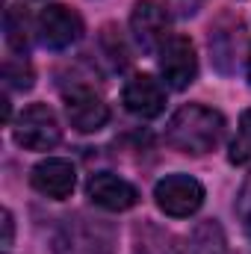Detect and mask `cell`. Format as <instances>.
Listing matches in <instances>:
<instances>
[{"instance_id":"3957f363","label":"cell","mask_w":251,"mask_h":254,"mask_svg":"<svg viewBox=\"0 0 251 254\" xmlns=\"http://www.w3.org/2000/svg\"><path fill=\"white\" fill-rule=\"evenodd\" d=\"M12 133H15V142L21 148H27V151H51L63 139L60 119H57V113L48 104H30L18 116Z\"/></svg>"},{"instance_id":"7a4b0ae2","label":"cell","mask_w":251,"mask_h":254,"mask_svg":"<svg viewBox=\"0 0 251 254\" xmlns=\"http://www.w3.org/2000/svg\"><path fill=\"white\" fill-rule=\"evenodd\" d=\"M116 228L107 219L74 213L60 222L54 234V252L57 254H116Z\"/></svg>"},{"instance_id":"5b68a950","label":"cell","mask_w":251,"mask_h":254,"mask_svg":"<svg viewBox=\"0 0 251 254\" xmlns=\"http://www.w3.org/2000/svg\"><path fill=\"white\" fill-rule=\"evenodd\" d=\"M36 33H39V42L48 51H65L74 42H80V36H83V18L74 9L63 6V3H51V6H45L39 12Z\"/></svg>"},{"instance_id":"8fae6325","label":"cell","mask_w":251,"mask_h":254,"mask_svg":"<svg viewBox=\"0 0 251 254\" xmlns=\"http://www.w3.org/2000/svg\"><path fill=\"white\" fill-rule=\"evenodd\" d=\"M86 192H89L92 204H98L101 210H110V213H125V210H130V207L139 204V190H136L130 181L113 175V172L92 175Z\"/></svg>"},{"instance_id":"2e32d148","label":"cell","mask_w":251,"mask_h":254,"mask_svg":"<svg viewBox=\"0 0 251 254\" xmlns=\"http://www.w3.org/2000/svg\"><path fill=\"white\" fill-rule=\"evenodd\" d=\"M237 216H240V222H243L246 237L251 240V175L243 181V190L237 195Z\"/></svg>"},{"instance_id":"7c38bea8","label":"cell","mask_w":251,"mask_h":254,"mask_svg":"<svg viewBox=\"0 0 251 254\" xmlns=\"http://www.w3.org/2000/svg\"><path fill=\"white\" fill-rule=\"evenodd\" d=\"M172 254H228V240L222 225L216 219L198 222L189 234H184L172 246Z\"/></svg>"},{"instance_id":"d6986e66","label":"cell","mask_w":251,"mask_h":254,"mask_svg":"<svg viewBox=\"0 0 251 254\" xmlns=\"http://www.w3.org/2000/svg\"><path fill=\"white\" fill-rule=\"evenodd\" d=\"M249 80H251V51H249Z\"/></svg>"},{"instance_id":"9a60e30c","label":"cell","mask_w":251,"mask_h":254,"mask_svg":"<svg viewBox=\"0 0 251 254\" xmlns=\"http://www.w3.org/2000/svg\"><path fill=\"white\" fill-rule=\"evenodd\" d=\"M251 157V110L243 113L240 119V136L231 145V163H246Z\"/></svg>"},{"instance_id":"5bb4252c","label":"cell","mask_w":251,"mask_h":254,"mask_svg":"<svg viewBox=\"0 0 251 254\" xmlns=\"http://www.w3.org/2000/svg\"><path fill=\"white\" fill-rule=\"evenodd\" d=\"M3 80H6L9 89H18V92L33 89V65H30V60L21 57V54L9 57L6 65H3Z\"/></svg>"},{"instance_id":"ac0fdd59","label":"cell","mask_w":251,"mask_h":254,"mask_svg":"<svg viewBox=\"0 0 251 254\" xmlns=\"http://www.w3.org/2000/svg\"><path fill=\"white\" fill-rule=\"evenodd\" d=\"M3 228H6V237H3V252L12 249V234H15V225H12V213L6 210L3 213Z\"/></svg>"},{"instance_id":"9c48e42d","label":"cell","mask_w":251,"mask_h":254,"mask_svg":"<svg viewBox=\"0 0 251 254\" xmlns=\"http://www.w3.org/2000/svg\"><path fill=\"white\" fill-rule=\"evenodd\" d=\"M30 184H33V190L39 192V195L54 198V201H63L77 187V169L71 166V160L48 157V160H42V163L33 166Z\"/></svg>"},{"instance_id":"4fadbf2b","label":"cell","mask_w":251,"mask_h":254,"mask_svg":"<svg viewBox=\"0 0 251 254\" xmlns=\"http://www.w3.org/2000/svg\"><path fill=\"white\" fill-rule=\"evenodd\" d=\"M3 30H6L9 48L15 54L27 57V51H30V18H27V12L18 9V6H9L6 18H3Z\"/></svg>"},{"instance_id":"277c9868","label":"cell","mask_w":251,"mask_h":254,"mask_svg":"<svg viewBox=\"0 0 251 254\" xmlns=\"http://www.w3.org/2000/svg\"><path fill=\"white\" fill-rule=\"evenodd\" d=\"M157 207L172 219H189L204 204V187L189 175H166L154 187Z\"/></svg>"},{"instance_id":"52a82bcc","label":"cell","mask_w":251,"mask_h":254,"mask_svg":"<svg viewBox=\"0 0 251 254\" xmlns=\"http://www.w3.org/2000/svg\"><path fill=\"white\" fill-rule=\"evenodd\" d=\"M65 116L74 130L80 133H98L101 127L110 122V107L104 104V98L86 86V83H74L65 92Z\"/></svg>"},{"instance_id":"ba28073f","label":"cell","mask_w":251,"mask_h":254,"mask_svg":"<svg viewBox=\"0 0 251 254\" xmlns=\"http://www.w3.org/2000/svg\"><path fill=\"white\" fill-rule=\"evenodd\" d=\"M130 33L142 51H160L169 33V9L157 0H139L130 12Z\"/></svg>"},{"instance_id":"8992f818","label":"cell","mask_w":251,"mask_h":254,"mask_svg":"<svg viewBox=\"0 0 251 254\" xmlns=\"http://www.w3.org/2000/svg\"><path fill=\"white\" fill-rule=\"evenodd\" d=\"M160 57V74L172 89H187L195 83L198 77V54L195 45L189 42L187 36H169L163 42V48L157 51Z\"/></svg>"},{"instance_id":"30bf717a","label":"cell","mask_w":251,"mask_h":254,"mask_svg":"<svg viewBox=\"0 0 251 254\" xmlns=\"http://www.w3.org/2000/svg\"><path fill=\"white\" fill-rule=\"evenodd\" d=\"M122 101H125L127 113H133L139 119H157L166 110V89L151 74H133L125 83Z\"/></svg>"},{"instance_id":"6da1fadb","label":"cell","mask_w":251,"mask_h":254,"mask_svg":"<svg viewBox=\"0 0 251 254\" xmlns=\"http://www.w3.org/2000/svg\"><path fill=\"white\" fill-rule=\"evenodd\" d=\"M225 136V116L204 104H187L181 107L169 125H166V142L181 154H210Z\"/></svg>"},{"instance_id":"e0dca14e","label":"cell","mask_w":251,"mask_h":254,"mask_svg":"<svg viewBox=\"0 0 251 254\" xmlns=\"http://www.w3.org/2000/svg\"><path fill=\"white\" fill-rule=\"evenodd\" d=\"M201 3L204 0H169V9H175L178 15H192V12H198Z\"/></svg>"}]
</instances>
